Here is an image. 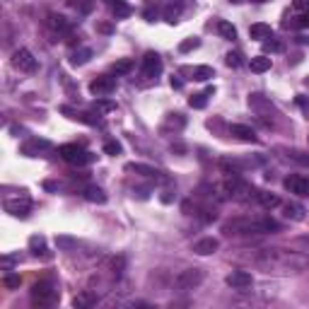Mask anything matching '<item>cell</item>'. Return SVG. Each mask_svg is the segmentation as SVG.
<instances>
[{
	"instance_id": "obj_1",
	"label": "cell",
	"mask_w": 309,
	"mask_h": 309,
	"mask_svg": "<svg viewBox=\"0 0 309 309\" xmlns=\"http://www.w3.org/2000/svg\"><path fill=\"white\" fill-rule=\"evenodd\" d=\"M58 155L68 162V164H75V167H85V164H92L97 160V155L87 152V150L78 145V143H68V145H61L58 148Z\"/></svg>"
},
{
	"instance_id": "obj_2",
	"label": "cell",
	"mask_w": 309,
	"mask_h": 309,
	"mask_svg": "<svg viewBox=\"0 0 309 309\" xmlns=\"http://www.w3.org/2000/svg\"><path fill=\"white\" fill-rule=\"evenodd\" d=\"M32 302H34L37 307H51V304L56 302L54 282L51 280L34 282V287H32Z\"/></svg>"
},
{
	"instance_id": "obj_3",
	"label": "cell",
	"mask_w": 309,
	"mask_h": 309,
	"mask_svg": "<svg viewBox=\"0 0 309 309\" xmlns=\"http://www.w3.org/2000/svg\"><path fill=\"white\" fill-rule=\"evenodd\" d=\"M10 63H13L15 70H20V73H34L37 70V58L32 56V51L27 49H17L10 58Z\"/></svg>"
},
{
	"instance_id": "obj_4",
	"label": "cell",
	"mask_w": 309,
	"mask_h": 309,
	"mask_svg": "<svg viewBox=\"0 0 309 309\" xmlns=\"http://www.w3.org/2000/svg\"><path fill=\"white\" fill-rule=\"evenodd\" d=\"M282 186L287 188L290 193H295V196L307 198V196H309V176H304V174H290V176H285Z\"/></svg>"
},
{
	"instance_id": "obj_5",
	"label": "cell",
	"mask_w": 309,
	"mask_h": 309,
	"mask_svg": "<svg viewBox=\"0 0 309 309\" xmlns=\"http://www.w3.org/2000/svg\"><path fill=\"white\" fill-rule=\"evenodd\" d=\"M5 210L13 217L25 220V217H29V210H32V198L22 196V198H15V201H5Z\"/></svg>"
},
{
	"instance_id": "obj_6",
	"label": "cell",
	"mask_w": 309,
	"mask_h": 309,
	"mask_svg": "<svg viewBox=\"0 0 309 309\" xmlns=\"http://www.w3.org/2000/svg\"><path fill=\"white\" fill-rule=\"evenodd\" d=\"M225 282H227L232 290L244 292V290H249V287L254 285V278H251V273H246V270H232L227 278H225Z\"/></svg>"
},
{
	"instance_id": "obj_7",
	"label": "cell",
	"mask_w": 309,
	"mask_h": 309,
	"mask_svg": "<svg viewBox=\"0 0 309 309\" xmlns=\"http://www.w3.org/2000/svg\"><path fill=\"white\" fill-rule=\"evenodd\" d=\"M203 280V273L198 268H188V270H181L176 275V287L179 290H193L196 285H201Z\"/></svg>"
},
{
	"instance_id": "obj_8",
	"label": "cell",
	"mask_w": 309,
	"mask_h": 309,
	"mask_svg": "<svg viewBox=\"0 0 309 309\" xmlns=\"http://www.w3.org/2000/svg\"><path fill=\"white\" fill-rule=\"evenodd\" d=\"M140 70H143V75L145 78H157L162 73V58L155 51H148V54L143 56V63H140Z\"/></svg>"
},
{
	"instance_id": "obj_9",
	"label": "cell",
	"mask_w": 309,
	"mask_h": 309,
	"mask_svg": "<svg viewBox=\"0 0 309 309\" xmlns=\"http://www.w3.org/2000/svg\"><path fill=\"white\" fill-rule=\"evenodd\" d=\"M116 90V80L111 75H97L92 82H90V92L97 94V97H107Z\"/></svg>"
},
{
	"instance_id": "obj_10",
	"label": "cell",
	"mask_w": 309,
	"mask_h": 309,
	"mask_svg": "<svg viewBox=\"0 0 309 309\" xmlns=\"http://www.w3.org/2000/svg\"><path fill=\"white\" fill-rule=\"evenodd\" d=\"M41 150H51V140H46V138H29L27 143L20 148V152L27 155V157H39Z\"/></svg>"
},
{
	"instance_id": "obj_11",
	"label": "cell",
	"mask_w": 309,
	"mask_h": 309,
	"mask_svg": "<svg viewBox=\"0 0 309 309\" xmlns=\"http://www.w3.org/2000/svg\"><path fill=\"white\" fill-rule=\"evenodd\" d=\"M229 133L234 135L237 140H242V143H256V140H258L254 128H251V126H244V123H234V126H229Z\"/></svg>"
},
{
	"instance_id": "obj_12",
	"label": "cell",
	"mask_w": 309,
	"mask_h": 309,
	"mask_svg": "<svg viewBox=\"0 0 309 309\" xmlns=\"http://www.w3.org/2000/svg\"><path fill=\"white\" fill-rule=\"evenodd\" d=\"M249 107L256 109V111H258L261 116H263V114H268V116H270V114H275L273 104H270V102L266 99V97H263V94H258V92L249 94Z\"/></svg>"
},
{
	"instance_id": "obj_13",
	"label": "cell",
	"mask_w": 309,
	"mask_h": 309,
	"mask_svg": "<svg viewBox=\"0 0 309 309\" xmlns=\"http://www.w3.org/2000/svg\"><path fill=\"white\" fill-rule=\"evenodd\" d=\"M217 249H220V242H217L215 237H203V239H198V242L193 244V251L198 256H210V254H215Z\"/></svg>"
},
{
	"instance_id": "obj_14",
	"label": "cell",
	"mask_w": 309,
	"mask_h": 309,
	"mask_svg": "<svg viewBox=\"0 0 309 309\" xmlns=\"http://www.w3.org/2000/svg\"><path fill=\"white\" fill-rule=\"evenodd\" d=\"M126 172H135V174L152 176V179H160V181H167V179L162 176V172H160V169H155V167H148V164H140V162H131V164H126Z\"/></svg>"
},
{
	"instance_id": "obj_15",
	"label": "cell",
	"mask_w": 309,
	"mask_h": 309,
	"mask_svg": "<svg viewBox=\"0 0 309 309\" xmlns=\"http://www.w3.org/2000/svg\"><path fill=\"white\" fill-rule=\"evenodd\" d=\"M29 251H32L34 256H41V258H51L49 249H46V237H44V234L29 237Z\"/></svg>"
},
{
	"instance_id": "obj_16",
	"label": "cell",
	"mask_w": 309,
	"mask_h": 309,
	"mask_svg": "<svg viewBox=\"0 0 309 309\" xmlns=\"http://www.w3.org/2000/svg\"><path fill=\"white\" fill-rule=\"evenodd\" d=\"M181 73H188L193 75V80L198 82H208L210 78H215V70L210 66H196V68H181Z\"/></svg>"
},
{
	"instance_id": "obj_17",
	"label": "cell",
	"mask_w": 309,
	"mask_h": 309,
	"mask_svg": "<svg viewBox=\"0 0 309 309\" xmlns=\"http://www.w3.org/2000/svg\"><path fill=\"white\" fill-rule=\"evenodd\" d=\"M181 10H184V0H169V3L164 5L162 15H164V20H167L169 25H174L176 20H179V15H181Z\"/></svg>"
},
{
	"instance_id": "obj_18",
	"label": "cell",
	"mask_w": 309,
	"mask_h": 309,
	"mask_svg": "<svg viewBox=\"0 0 309 309\" xmlns=\"http://www.w3.org/2000/svg\"><path fill=\"white\" fill-rule=\"evenodd\" d=\"M249 37L256 41H266L273 37V27H270V25H263V22H256V25L249 27Z\"/></svg>"
},
{
	"instance_id": "obj_19",
	"label": "cell",
	"mask_w": 309,
	"mask_h": 309,
	"mask_svg": "<svg viewBox=\"0 0 309 309\" xmlns=\"http://www.w3.org/2000/svg\"><path fill=\"white\" fill-rule=\"evenodd\" d=\"M256 196V201L261 203V205H263V208H278V205H280V198H278V196H275V193H268V191H256L254 193Z\"/></svg>"
},
{
	"instance_id": "obj_20",
	"label": "cell",
	"mask_w": 309,
	"mask_h": 309,
	"mask_svg": "<svg viewBox=\"0 0 309 309\" xmlns=\"http://www.w3.org/2000/svg\"><path fill=\"white\" fill-rule=\"evenodd\" d=\"M217 34L222 37V39H227V41H234L237 39V29H234V25H229L227 20H217Z\"/></svg>"
},
{
	"instance_id": "obj_21",
	"label": "cell",
	"mask_w": 309,
	"mask_h": 309,
	"mask_svg": "<svg viewBox=\"0 0 309 309\" xmlns=\"http://www.w3.org/2000/svg\"><path fill=\"white\" fill-rule=\"evenodd\" d=\"M92 58V49H75L73 54H70V66H85L87 61Z\"/></svg>"
},
{
	"instance_id": "obj_22",
	"label": "cell",
	"mask_w": 309,
	"mask_h": 309,
	"mask_svg": "<svg viewBox=\"0 0 309 309\" xmlns=\"http://www.w3.org/2000/svg\"><path fill=\"white\" fill-rule=\"evenodd\" d=\"M82 196H85L90 203H107V193H104L99 186H87L85 191H82Z\"/></svg>"
},
{
	"instance_id": "obj_23",
	"label": "cell",
	"mask_w": 309,
	"mask_h": 309,
	"mask_svg": "<svg viewBox=\"0 0 309 309\" xmlns=\"http://www.w3.org/2000/svg\"><path fill=\"white\" fill-rule=\"evenodd\" d=\"M249 68H251V73H266V70H270V58H266V56H254V58L249 61Z\"/></svg>"
},
{
	"instance_id": "obj_24",
	"label": "cell",
	"mask_w": 309,
	"mask_h": 309,
	"mask_svg": "<svg viewBox=\"0 0 309 309\" xmlns=\"http://www.w3.org/2000/svg\"><path fill=\"white\" fill-rule=\"evenodd\" d=\"M49 27L54 29V32H68L70 29V22H68L63 15H49Z\"/></svg>"
},
{
	"instance_id": "obj_25",
	"label": "cell",
	"mask_w": 309,
	"mask_h": 309,
	"mask_svg": "<svg viewBox=\"0 0 309 309\" xmlns=\"http://www.w3.org/2000/svg\"><path fill=\"white\" fill-rule=\"evenodd\" d=\"M304 213H307V210H304L302 205H297V203H287V205H285V215L290 217V220H295V222H302V220H304Z\"/></svg>"
},
{
	"instance_id": "obj_26",
	"label": "cell",
	"mask_w": 309,
	"mask_h": 309,
	"mask_svg": "<svg viewBox=\"0 0 309 309\" xmlns=\"http://www.w3.org/2000/svg\"><path fill=\"white\" fill-rule=\"evenodd\" d=\"M133 66L135 63L131 61V58H121V61H116V63L111 66V70H114L116 75H128V73L133 70Z\"/></svg>"
},
{
	"instance_id": "obj_27",
	"label": "cell",
	"mask_w": 309,
	"mask_h": 309,
	"mask_svg": "<svg viewBox=\"0 0 309 309\" xmlns=\"http://www.w3.org/2000/svg\"><path fill=\"white\" fill-rule=\"evenodd\" d=\"M94 109L102 111V114H109V111H116V102H114V99H107V97H97Z\"/></svg>"
},
{
	"instance_id": "obj_28",
	"label": "cell",
	"mask_w": 309,
	"mask_h": 309,
	"mask_svg": "<svg viewBox=\"0 0 309 309\" xmlns=\"http://www.w3.org/2000/svg\"><path fill=\"white\" fill-rule=\"evenodd\" d=\"M111 15L116 17V20H123V17H128L131 15V5L123 0V3H116V5H111Z\"/></svg>"
},
{
	"instance_id": "obj_29",
	"label": "cell",
	"mask_w": 309,
	"mask_h": 309,
	"mask_svg": "<svg viewBox=\"0 0 309 309\" xmlns=\"http://www.w3.org/2000/svg\"><path fill=\"white\" fill-rule=\"evenodd\" d=\"M205 104H208V94L205 92L191 94V99H188V107L191 109H205Z\"/></svg>"
},
{
	"instance_id": "obj_30",
	"label": "cell",
	"mask_w": 309,
	"mask_h": 309,
	"mask_svg": "<svg viewBox=\"0 0 309 309\" xmlns=\"http://www.w3.org/2000/svg\"><path fill=\"white\" fill-rule=\"evenodd\" d=\"M56 246H58V249H75V246H78V239H73V237H68V234H58V237H56Z\"/></svg>"
},
{
	"instance_id": "obj_31",
	"label": "cell",
	"mask_w": 309,
	"mask_h": 309,
	"mask_svg": "<svg viewBox=\"0 0 309 309\" xmlns=\"http://www.w3.org/2000/svg\"><path fill=\"white\" fill-rule=\"evenodd\" d=\"M198 46H201V39H198V37H188V39H184L179 44V51H181V54H188V51H193V49H198Z\"/></svg>"
},
{
	"instance_id": "obj_32",
	"label": "cell",
	"mask_w": 309,
	"mask_h": 309,
	"mask_svg": "<svg viewBox=\"0 0 309 309\" xmlns=\"http://www.w3.org/2000/svg\"><path fill=\"white\" fill-rule=\"evenodd\" d=\"M282 49H285V46H282V41L273 39V37L263 41V51H266V54H280Z\"/></svg>"
},
{
	"instance_id": "obj_33",
	"label": "cell",
	"mask_w": 309,
	"mask_h": 309,
	"mask_svg": "<svg viewBox=\"0 0 309 309\" xmlns=\"http://www.w3.org/2000/svg\"><path fill=\"white\" fill-rule=\"evenodd\" d=\"M3 285H5L8 290L20 287V275H17V273H13V270H8V273H5V278H3Z\"/></svg>"
},
{
	"instance_id": "obj_34",
	"label": "cell",
	"mask_w": 309,
	"mask_h": 309,
	"mask_svg": "<svg viewBox=\"0 0 309 309\" xmlns=\"http://www.w3.org/2000/svg\"><path fill=\"white\" fill-rule=\"evenodd\" d=\"M94 302H97V299H94L92 295L85 292V295H78L75 299H73V307H92Z\"/></svg>"
},
{
	"instance_id": "obj_35",
	"label": "cell",
	"mask_w": 309,
	"mask_h": 309,
	"mask_svg": "<svg viewBox=\"0 0 309 309\" xmlns=\"http://www.w3.org/2000/svg\"><path fill=\"white\" fill-rule=\"evenodd\" d=\"M121 143H119V140H107V143H104V152H107V155H111V157H116V155H121Z\"/></svg>"
},
{
	"instance_id": "obj_36",
	"label": "cell",
	"mask_w": 309,
	"mask_h": 309,
	"mask_svg": "<svg viewBox=\"0 0 309 309\" xmlns=\"http://www.w3.org/2000/svg\"><path fill=\"white\" fill-rule=\"evenodd\" d=\"M225 63H227L229 68H239L244 63V61H242V54H239V51H229V54L225 56Z\"/></svg>"
},
{
	"instance_id": "obj_37",
	"label": "cell",
	"mask_w": 309,
	"mask_h": 309,
	"mask_svg": "<svg viewBox=\"0 0 309 309\" xmlns=\"http://www.w3.org/2000/svg\"><path fill=\"white\" fill-rule=\"evenodd\" d=\"M167 123H169V126H176V128H184V126H186V119H184L181 114H169Z\"/></svg>"
},
{
	"instance_id": "obj_38",
	"label": "cell",
	"mask_w": 309,
	"mask_h": 309,
	"mask_svg": "<svg viewBox=\"0 0 309 309\" xmlns=\"http://www.w3.org/2000/svg\"><path fill=\"white\" fill-rule=\"evenodd\" d=\"M290 157H292L295 162H299V164H309V155L299 152V150H292V152H290Z\"/></svg>"
},
{
	"instance_id": "obj_39",
	"label": "cell",
	"mask_w": 309,
	"mask_h": 309,
	"mask_svg": "<svg viewBox=\"0 0 309 309\" xmlns=\"http://www.w3.org/2000/svg\"><path fill=\"white\" fill-rule=\"evenodd\" d=\"M111 268H114V275H121V268H123V256H119V258H114V261H111Z\"/></svg>"
},
{
	"instance_id": "obj_40",
	"label": "cell",
	"mask_w": 309,
	"mask_h": 309,
	"mask_svg": "<svg viewBox=\"0 0 309 309\" xmlns=\"http://www.w3.org/2000/svg\"><path fill=\"white\" fill-rule=\"evenodd\" d=\"M92 8H94V0H82L80 3V13L82 15H90L92 13Z\"/></svg>"
},
{
	"instance_id": "obj_41",
	"label": "cell",
	"mask_w": 309,
	"mask_h": 309,
	"mask_svg": "<svg viewBox=\"0 0 309 309\" xmlns=\"http://www.w3.org/2000/svg\"><path fill=\"white\" fill-rule=\"evenodd\" d=\"M143 17H145L148 22H155V17H157V8H148V10L143 13Z\"/></svg>"
},
{
	"instance_id": "obj_42",
	"label": "cell",
	"mask_w": 309,
	"mask_h": 309,
	"mask_svg": "<svg viewBox=\"0 0 309 309\" xmlns=\"http://www.w3.org/2000/svg\"><path fill=\"white\" fill-rule=\"evenodd\" d=\"M295 10H309V0H292Z\"/></svg>"
},
{
	"instance_id": "obj_43",
	"label": "cell",
	"mask_w": 309,
	"mask_h": 309,
	"mask_svg": "<svg viewBox=\"0 0 309 309\" xmlns=\"http://www.w3.org/2000/svg\"><path fill=\"white\" fill-rule=\"evenodd\" d=\"M295 27H309V15H302L295 20Z\"/></svg>"
},
{
	"instance_id": "obj_44",
	"label": "cell",
	"mask_w": 309,
	"mask_h": 309,
	"mask_svg": "<svg viewBox=\"0 0 309 309\" xmlns=\"http://www.w3.org/2000/svg\"><path fill=\"white\" fill-rule=\"evenodd\" d=\"M135 193H138V198H148V196H150V188H138Z\"/></svg>"
},
{
	"instance_id": "obj_45",
	"label": "cell",
	"mask_w": 309,
	"mask_h": 309,
	"mask_svg": "<svg viewBox=\"0 0 309 309\" xmlns=\"http://www.w3.org/2000/svg\"><path fill=\"white\" fill-rule=\"evenodd\" d=\"M44 188H46V191H56L58 184H56V181H44Z\"/></svg>"
},
{
	"instance_id": "obj_46",
	"label": "cell",
	"mask_w": 309,
	"mask_h": 309,
	"mask_svg": "<svg viewBox=\"0 0 309 309\" xmlns=\"http://www.w3.org/2000/svg\"><path fill=\"white\" fill-rule=\"evenodd\" d=\"M172 87H174V90H181V87H184V82L176 80V78H172Z\"/></svg>"
},
{
	"instance_id": "obj_47",
	"label": "cell",
	"mask_w": 309,
	"mask_h": 309,
	"mask_svg": "<svg viewBox=\"0 0 309 309\" xmlns=\"http://www.w3.org/2000/svg\"><path fill=\"white\" fill-rule=\"evenodd\" d=\"M172 201V193H169V191H167V193H164V196H162V203H169Z\"/></svg>"
},
{
	"instance_id": "obj_48",
	"label": "cell",
	"mask_w": 309,
	"mask_h": 309,
	"mask_svg": "<svg viewBox=\"0 0 309 309\" xmlns=\"http://www.w3.org/2000/svg\"><path fill=\"white\" fill-rule=\"evenodd\" d=\"M104 3H109V5H116V3H123V0H104Z\"/></svg>"
}]
</instances>
